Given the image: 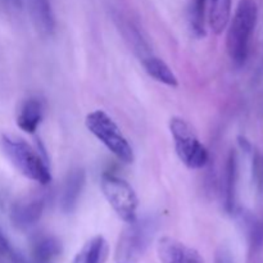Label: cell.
<instances>
[{
    "instance_id": "obj_20",
    "label": "cell",
    "mask_w": 263,
    "mask_h": 263,
    "mask_svg": "<svg viewBox=\"0 0 263 263\" xmlns=\"http://www.w3.org/2000/svg\"><path fill=\"white\" fill-rule=\"evenodd\" d=\"M215 263H234L233 256L226 248H221L216 253Z\"/></svg>"
},
{
    "instance_id": "obj_19",
    "label": "cell",
    "mask_w": 263,
    "mask_h": 263,
    "mask_svg": "<svg viewBox=\"0 0 263 263\" xmlns=\"http://www.w3.org/2000/svg\"><path fill=\"white\" fill-rule=\"evenodd\" d=\"M253 177L258 190L263 193V154L259 152L253 157Z\"/></svg>"
},
{
    "instance_id": "obj_9",
    "label": "cell",
    "mask_w": 263,
    "mask_h": 263,
    "mask_svg": "<svg viewBox=\"0 0 263 263\" xmlns=\"http://www.w3.org/2000/svg\"><path fill=\"white\" fill-rule=\"evenodd\" d=\"M85 181H86V175L81 168L72 170L67 175L59 198V205L64 213H71L76 210L77 203L84 190Z\"/></svg>"
},
{
    "instance_id": "obj_10",
    "label": "cell",
    "mask_w": 263,
    "mask_h": 263,
    "mask_svg": "<svg viewBox=\"0 0 263 263\" xmlns=\"http://www.w3.org/2000/svg\"><path fill=\"white\" fill-rule=\"evenodd\" d=\"M236 184H238V156L235 151L229 153L222 177V197L225 211L230 215L236 211Z\"/></svg>"
},
{
    "instance_id": "obj_12",
    "label": "cell",
    "mask_w": 263,
    "mask_h": 263,
    "mask_svg": "<svg viewBox=\"0 0 263 263\" xmlns=\"http://www.w3.org/2000/svg\"><path fill=\"white\" fill-rule=\"evenodd\" d=\"M243 222L248 239L249 261L257 262L263 252V220L252 213H246L243 216Z\"/></svg>"
},
{
    "instance_id": "obj_21",
    "label": "cell",
    "mask_w": 263,
    "mask_h": 263,
    "mask_svg": "<svg viewBox=\"0 0 263 263\" xmlns=\"http://www.w3.org/2000/svg\"><path fill=\"white\" fill-rule=\"evenodd\" d=\"M238 141H239V145H240V148L243 149L244 152H247V153H249V152L252 151L251 143H249V141L247 140L246 138H243V136H239Z\"/></svg>"
},
{
    "instance_id": "obj_11",
    "label": "cell",
    "mask_w": 263,
    "mask_h": 263,
    "mask_svg": "<svg viewBox=\"0 0 263 263\" xmlns=\"http://www.w3.org/2000/svg\"><path fill=\"white\" fill-rule=\"evenodd\" d=\"M44 117L43 102L37 98H30L21 105L17 115V125L27 134H35Z\"/></svg>"
},
{
    "instance_id": "obj_2",
    "label": "cell",
    "mask_w": 263,
    "mask_h": 263,
    "mask_svg": "<svg viewBox=\"0 0 263 263\" xmlns=\"http://www.w3.org/2000/svg\"><path fill=\"white\" fill-rule=\"evenodd\" d=\"M0 148L8 161L23 176L41 185H46L50 182L51 175L48 168V164L41 158L37 151H35L27 141L8 135V134H2L0 135Z\"/></svg>"
},
{
    "instance_id": "obj_7",
    "label": "cell",
    "mask_w": 263,
    "mask_h": 263,
    "mask_svg": "<svg viewBox=\"0 0 263 263\" xmlns=\"http://www.w3.org/2000/svg\"><path fill=\"white\" fill-rule=\"evenodd\" d=\"M157 253L162 263H204L195 249L170 236H163L157 243Z\"/></svg>"
},
{
    "instance_id": "obj_5",
    "label": "cell",
    "mask_w": 263,
    "mask_h": 263,
    "mask_svg": "<svg viewBox=\"0 0 263 263\" xmlns=\"http://www.w3.org/2000/svg\"><path fill=\"white\" fill-rule=\"evenodd\" d=\"M170 130L175 141V151L180 161L187 168H203L210 161V154L195 135L192 126L182 118L174 117L170 121Z\"/></svg>"
},
{
    "instance_id": "obj_18",
    "label": "cell",
    "mask_w": 263,
    "mask_h": 263,
    "mask_svg": "<svg viewBox=\"0 0 263 263\" xmlns=\"http://www.w3.org/2000/svg\"><path fill=\"white\" fill-rule=\"evenodd\" d=\"M0 263H30L0 230Z\"/></svg>"
},
{
    "instance_id": "obj_13",
    "label": "cell",
    "mask_w": 263,
    "mask_h": 263,
    "mask_svg": "<svg viewBox=\"0 0 263 263\" xmlns=\"http://www.w3.org/2000/svg\"><path fill=\"white\" fill-rule=\"evenodd\" d=\"M27 5L33 25L39 32L43 35L53 33L55 28V20H54L50 0H27Z\"/></svg>"
},
{
    "instance_id": "obj_14",
    "label": "cell",
    "mask_w": 263,
    "mask_h": 263,
    "mask_svg": "<svg viewBox=\"0 0 263 263\" xmlns=\"http://www.w3.org/2000/svg\"><path fill=\"white\" fill-rule=\"evenodd\" d=\"M62 253V244L55 236L39 235L33 239L32 263H54Z\"/></svg>"
},
{
    "instance_id": "obj_8",
    "label": "cell",
    "mask_w": 263,
    "mask_h": 263,
    "mask_svg": "<svg viewBox=\"0 0 263 263\" xmlns=\"http://www.w3.org/2000/svg\"><path fill=\"white\" fill-rule=\"evenodd\" d=\"M45 200L43 197H31L14 203L10 208V221L17 229L25 230L39 222L44 213Z\"/></svg>"
},
{
    "instance_id": "obj_3",
    "label": "cell",
    "mask_w": 263,
    "mask_h": 263,
    "mask_svg": "<svg viewBox=\"0 0 263 263\" xmlns=\"http://www.w3.org/2000/svg\"><path fill=\"white\" fill-rule=\"evenodd\" d=\"M154 217L138 218L127 223L118 239L115 251L116 263H139L151 246L157 231Z\"/></svg>"
},
{
    "instance_id": "obj_15",
    "label": "cell",
    "mask_w": 263,
    "mask_h": 263,
    "mask_svg": "<svg viewBox=\"0 0 263 263\" xmlns=\"http://www.w3.org/2000/svg\"><path fill=\"white\" fill-rule=\"evenodd\" d=\"M108 254L109 247L107 240L102 235H98L84 244L72 263H105Z\"/></svg>"
},
{
    "instance_id": "obj_1",
    "label": "cell",
    "mask_w": 263,
    "mask_h": 263,
    "mask_svg": "<svg viewBox=\"0 0 263 263\" xmlns=\"http://www.w3.org/2000/svg\"><path fill=\"white\" fill-rule=\"evenodd\" d=\"M258 8L256 0H240L229 26L226 48L235 66L241 67L249 54V44L257 25Z\"/></svg>"
},
{
    "instance_id": "obj_17",
    "label": "cell",
    "mask_w": 263,
    "mask_h": 263,
    "mask_svg": "<svg viewBox=\"0 0 263 263\" xmlns=\"http://www.w3.org/2000/svg\"><path fill=\"white\" fill-rule=\"evenodd\" d=\"M140 61L143 62L144 68L148 72L149 76L153 77L154 80H157L161 84L167 85V86H177V77L175 76L172 69L158 57L149 54V55L141 58Z\"/></svg>"
},
{
    "instance_id": "obj_6",
    "label": "cell",
    "mask_w": 263,
    "mask_h": 263,
    "mask_svg": "<svg viewBox=\"0 0 263 263\" xmlns=\"http://www.w3.org/2000/svg\"><path fill=\"white\" fill-rule=\"evenodd\" d=\"M100 187L105 199L121 220L126 223L135 220L138 197L127 181L112 174H104L100 180Z\"/></svg>"
},
{
    "instance_id": "obj_4",
    "label": "cell",
    "mask_w": 263,
    "mask_h": 263,
    "mask_svg": "<svg viewBox=\"0 0 263 263\" xmlns=\"http://www.w3.org/2000/svg\"><path fill=\"white\" fill-rule=\"evenodd\" d=\"M87 130L123 163H133L134 152L127 139L122 135L115 121L104 112L97 109L89 113L85 120Z\"/></svg>"
},
{
    "instance_id": "obj_16",
    "label": "cell",
    "mask_w": 263,
    "mask_h": 263,
    "mask_svg": "<svg viewBox=\"0 0 263 263\" xmlns=\"http://www.w3.org/2000/svg\"><path fill=\"white\" fill-rule=\"evenodd\" d=\"M231 14V0H208L207 15L210 27L216 35L223 32Z\"/></svg>"
}]
</instances>
